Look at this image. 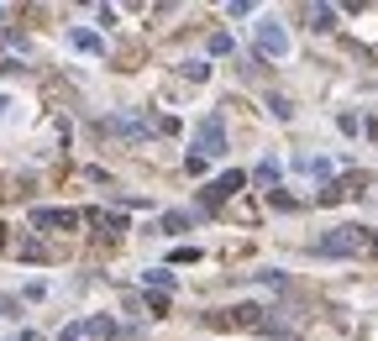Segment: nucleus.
Segmentation results:
<instances>
[{"mask_svg":"<svg viewBox=\"0 0 378 341\" xmlns=\"http://www.w3.org/2000/svg\"><path fill=\"white\" fill-rule=\"evenodd\" d=\"M315 247L326 257H352V252L368 247V231H362V226H336V231H326V237L315 242Z\"/></svg>","mask_w":378,"mask_h":341,"instance_id":"1","label":"nucleus"},{"mask_svg":"<svg viewBox=\"0 0 378 341\" xmlns=\"http://www.w3.org/2000/svg\"><path fill=\"white\" fill-rule=\"evenodd\" d=\"M252 48H258L263 58H289V32H284V21L263 16L258 32H252Z\"/></svg>","mask_w":378,"mask_h":341,"instance_id":"2","label":"nucleus"},{"mask_svg":"<svg viewBox=\"0 0 378 341\" xmlns=\"http://www.w3.org/2000/svg\"><path fill=\"white\" fill-rule=\"evenodd\" d=\"M215 153H226V131H221V121H215V116H205V121L195 126V153H189V158L205 163V158H215Z\"/></svg>","mask_w":378,"mask_h":341,"instance_id":"3","label":"nucleus"},{"mask_svg":"<svg viewBox=\"0 0 378 341\" xmlns=\"http://www.w3.org/2000/svg\"><path fill=\"white\" fill-rule=\"evenodd\" d=\"M32 226H58V231H74L79 226V210H32Z\"/></svg>","mask_w":378,"mask_h":341,"instance_id":"4","label":"nucleus"},{"mask_svg":"<svg viewBox=\"0 0 378 341\" xmlns=\"http://www.w3.org/2000/svg\"><path fill=\"white\" fill-rule=\"evenodd\" d=\"M242 184H247V173H242V168H232V173H221V179H215V184L205 189V200H226V195H237Z\"/></svg>","mask_w":378,"mask_h":341,"instance_id":"5","label":"nucleus"},{"mask_svg":"<svg viewBox=\"0 0 378 341\" xmlns=\"http://www.w3.org/2000/svg\"><path fill=\"white\" fill-rule=\"evenodd\" d=\"M69 43H74L79 53H94V58L105 53V37H100V32H90V26H74V32H69Z\"/></svg>","mask_w":378,"mask_h":341,"instance_id":"6","label":"nucleus"},{"mask_svg":"<svg viewBox=\"0 0 378 341\" xmlns=\"http://www.w3.org/2000/svg\"><path fill=\"white\" fill-rule=\"evenodd\" d=\"M116 331H121V325H116V320H105V315H94V320L79 325V336H100V341H105V336H116Z\"/></svg>","mask_w":378,"mask_h":341,"instance_id":"7","label":"nucleus"},{"mask_svg":"<svg viewBox=\"0 0 378 341\" xmlns=\"http://www.w3.org/2000/svg\"><path fill=\"white\" fill-rule=\"evenodd\" d=\"M179 74L189 79V85H205V79H210V63H200V58H184V63H179Z\"/></svg>","mask_w":378,"mask_h":341,"instance_id":"8","label":"nucleus"},{"mask_svg":"<svg viewBox=\"0 0 378 341\" xmlns=\"http://www.w3.org/2000/svg\"><path fill=\"white\" fill-rule=\"evenodd\" d=\"M111 126H116V131H126V136H147V126H142V121H137V116H116V121H111Z\"/></svg>","mask_w":378,"mask_h":341,"instance_id":"9","label":"nucleus"},{"mask_svg":"<svg viewBox=\"0 0 378 341\" xmlns=\"http://www.w3.org/2000/svg\"><path fill=\"white\" fill-rule=\"evenodd\" d=\"M252 179H258L263 189H274V184H279V163H258V173H252Z\"/></svg>","mask_w":378,"mask_h":341,"instance_id":"10","label":"nucleus"},{"mask_svg":"<svg viewBox=\"0 0 378 341\" xmlns=\"http://www.w3.org/2000/svg\"><path fill=\"white\" fill-rule=\"evenodd\" d=\"M310 16H315L310 26H320V32H326V26H336V11H331V6H315V11H310Z\"/></svg>","mask_w":378,"mask_h":341,"instance_id":"11","label":"nucleus"},{"mask_svg":"<svg viewBox=\"0 0 378 341\" xmlns=\"http://www.w3.org/2000/svg\"><path fill=\"white\" fill-rule=\"evenodd\" d=\"M142 278H147V283H153V294H163V283L173 278V273H163V268H147V273H142Z\"/></svg>","mask_w":378,"mask_h":341,"instance_id":"12","label":"nucleus"},{"mask_svg":"<svg viewBox=\"0 0 378 341\" xmlns=\"http://www.w3.org/2000/svg\"><path fill=\"white\" fill-rule=\"evenodd\" d=\"M268 105H274V116H279V121H289V116H294V105L284 100V94H268Z\"/></svg>","mask_w":378,"mask_h":341,"instance_id":"13","label":"nucleus"},{"mask_svg":"<svg viewBox=\"0 0 378 341\" xmlns=\"http://www.w3.org/2000/svg\"><path fill=\"white\" fill-rule=\"evenodd\" d=\"M0 48H11V53H26V37H21V32H0Z\"/></svg>","mask_w":378,"mask_h":341,"instance_id":"14","label":"nucleus"},{"mask_svg":"<svg viewBox=\"0 0 378 341\" xmlns=\"http://www.w3.org/2000/svg\"><path fill=\"white\" fill-rule=\"evenodd\" d=\"M184 226H189L184 210H168V215H163V231H184Z\"/></svg>","mask_w":378,"mask_h":341,"instance_id":"15","label":"nucleus"},{"mask_svg":"<svg viewBox=\"0 0 378 341\" xmlns=\"http://www.w3.org/2000/svg\"><path fill=\"white\" fill-rule=\"evenodd\" d=\"M368 136H373V142H378V121H368Z\"/></svg>","mask_w":378,"mask_h":341,"instance_id":"16","label":"nucleus"},{"mask_svg":"<svg viewBox=\"0 0 378 341\" xmlns=\"http://www.w3.org/2000/svg\"><path fill=\"white\" fill-rule=\"evenodd\" d=\"M21 341H43V336H37V331H26V336H21Z\"/></svg>","mask_w":378,"mask_h":341,"instance_id":"17","label":"nucleus"},{"mask_svg":"<svg viewBox=\"0 0 378 341\" xmlns=\"http://www.w3.org/2000/svg\"><path fill=\"white\" fill-rule=\"evenodd\" d=\"M0 116H6V100H0Z\"/></svg>","mask_w":378,"mask_h":341,"instance_id":"18","label":"nucleus"},{"mask_svg":"<svg viewBox=\"0 0 378 341\" xmlns=\"http://www.w3.org/2000/svg\"><path fill=\"white\" fill-rule=\"evenodd\" d=\"M373 252H378V237H373Z\"/></svg>","mask_w":378,"mask_h":341,"instance_id":"19","label":"nucleus"}]
</instances>
